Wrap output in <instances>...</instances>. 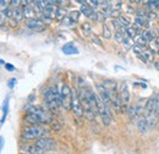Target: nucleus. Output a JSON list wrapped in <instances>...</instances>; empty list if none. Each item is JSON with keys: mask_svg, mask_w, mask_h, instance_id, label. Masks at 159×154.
Returning <instances> with one entry per match:
<instances>
[{"mask_svg": "<svg viewBox=\"0 0 159 154\" xmlns=\"http://www.w3.org/2000/svg\"><path fill=\"white\" fill-rule=\"evenodd\" d=\"M25 120H27L30 124H50L53 122V116L48 108L33 105L27 109Z\"/></svg>", "mask_w": 159, "mask_h": 154, "instance_id": "f257e3e1", "label": "nucleus"}, {"mask_svg": "<svg viewBox=\"0 0 159 154\" xmlns=\"http://www.w3.org/2000/svg\"><path fill=\"white\" fill-rule=\"evenodd\" d=\"M44 103L45 106L54 114L58 113L59 106H61L60 92H58L57 87H49L44 91Z\"/></svg>", "mask_w": 159, "mask_h": 154, "instance_id": "f03ea898", "label": "nucleus"}, {"mask_svg": "<svg viewBox=\"0 0 159 154\" xmlns=\"http://www.w3.org/2000/svg\"><path fill=\"white\" fill-rule=\"evenodd\" d=\"M47 134H48V129L43 124H31V126L26 127L22 131L21 138L23 141H31V139H37L43 136H47Z\"/></svg>", "mask_w": 159, "mask_h": 154, "instance_id": "7ed1b4c3", "label": "nucleus"}, {"mask_svg": "<svg viewBox=\"0 0 159 154\" xmlns=\"http://www.w3.org/2000/svg\"><path fill=\"white\" fill-rule=\"evenodd\" d=\"M111 109L102 100L99 96H97V113L102 119V122L104 124V126H109L113 121V115H111Z\"/></svg>", "mask_w": 159, "mask_h": 154, "instance_id": "20e7f679", "label": "nucleus"}, {"mask_svg": "<svg viewBox=\"0 0 159 154\" xmlns=\"http://www.w3.org/2000/svg\"><path fill=\"white\" fill-rule=\"evenodd\" d=\"M60 99H61V106L66 111H70L72 103V89L67 84H62L60 89Z\"/></svg>", "mask_w": 159, "mask_h": 154, "instance_id": "39448f33", "label": "nucleus"}, {"mask_svg": "<svg viewBox=\"0 0 159 154\" xmlns=\"http://www.w3.org/2000/svg\"><path fill=\"white\" fill-rule=\"evenodd\" d=\"M34 144L39 148L42 153L53 152V151H55V149L58 148L57 142H55L54 139L49 138V137H45V136H43V137H40V138H37V141H36Z\"/></svg>", "mask_w": 159, "mask_h": 154, "instance_id": "423d86ee", "label": "nucleus"}, {"mask_svg": "<svg viewBox=\"0 0 159 154\" xmlns=\"http://www.w3.org/2000/svg\"><path fill=\"white\" fill-rule=\"evenodd\" d=\"M71 111L76 117H82L83 116V106L82 102L77 91H72V103H71Z\"/></svg>", "mask_w": 159, "mask_h": 154, "instance_id": "0eeeda50", "label": "nucleus"}, {"mask_svg": "<svg viewBox=\"0 0 159 154\" xmlns=\"http://www.w3.org/2000/svg\"><path fill=\"white\" fill-rule=\"evenodd\" d=\"M120 99H121V103H122V113H127L129 110V106H130V91H129V87H127V83L126 82H122L121 87H120L119 91Z\"/></svg>", "mask_w": 159, "mask_h": 154, "instance_id": "6e6552de", "label": "nucleus"}, {"mask_svg": "<svg viewBox=\"0 0 159 154\" xmlns=\"http://www.w3.org/2000/svg\"><path fill=\"white\" fill-rule=\"evenodd\" d=\"M25 26H26V28H28L31 31H34V32H43V31L47 29V25L40 19L28 20V22Z\"/></svg>", "mask_w": 159, "mask_h": 154, "instance_id": "1a4fd4ad", "label": "nucleus"}, {"mask_svg": "<svg viewBox=\"0 0 159 154\" xmlns=\"http://www.w3.org/2000/svg\"><path fill=\"white\" fill-rule=\"evenodd\" d=\"M97 92H98V96L102 98V100H103L110 109H114L111 96H110V93L108 92V89H107L103 84H97Z\"/></svg>", "mask_w": 159, "mask_h": 154, "instance_id": "9d476101", "label": "nucleus"}, {"mask_svg": "<svg viewBox=\"0 0 159 154\" xmlns=\"http://www.w3.org/2000/svg\"><path fill=\"white\" fill-rule=\"evenodd\" d=\"M80 11H81V14H82V15H84L87 19L94 20V21H97V19H98V11H96V9L91 7L87 2H84V4H82V5H81Z\"/></svg>", "mask_w": 159, "mask_h": 154, "instance_id": "9b49d317", "label": "nucleus"}, {"mask_svg": "<svg viewBox=\"0 0 159 154\" xmlns=\"http://www.w3.org/2000/svg\"><path fill=\"white\" fill-rule=\"evenodd\" d=\"M143 111V105L141 103H137V104H130L129 106V110H127V115L130 117V120H136L139 119L141 114Z\"/></svg>", "mask_w": 159, "mask_h": 154, "instance_id": "f8f14e48", "label": "nucleus"}, {"mask_svg": "<svg viewBox=\"0 0 159 154\" xmlns=\"http://www.w3.org/2000/svg\"><path fill=\"white\" fill-rule=\"evenodd\" d=\"M136 12L137 14H136V17H135V23L143 29H148L151 27V25H149V19L147 17V15L144 12L142 14L141 11H136Z\"/></svg>", "mask_w": 159, "mask_h": 154, "instance_id": "ddd939ff", "label": "nucleus"}, {"mask_svg": "<svg viewBox=\"0 0 159 154\" xmlns=\"http://www.w3.org/2000/svg\"><path fill=\"white\" fill-rule=\"evenodd\" d=\"M137 129L142 135H146L148 132V129H149V125H148V121H147V117L144 116H139L137 119Z\"/></svg>", "mask_w": 159, "mask_h": 154, "instance_id": "4468645a", "label": "nucleus"}, {"mask_svg": "<svg viewBox=\"0 0 159 154\" xmlns=\"http://www.w3.org/2000/svg\"><path fill=\"white\" fill-rule=\"evenodd\" d=\"M61 50H62V52H64V54H66V55L79 54V49H77L72 43H67V44H65V45L61 48Z\"/></svg>", "mask_w": 159, "mask_h": 154, "instance_id": "2eb2a0df", "label": "nucleus"}, {"mask_svg": "<svg viewBox=\"0 0 159 154\" xmlns=\"http://www.w3.org/2000/svg\"><path fill=\"white\" fill-rule=\"evenodd\" d=\"M139 28H141V27H139L137 25H136V26H130V27L126 28V33H127V36H130L131 38L136 39L139 34L142 33V31H141Z\"/></svg>", "mask_w": 159, "mask_h": 154, "instance_id": "dca6fc26", "label": "nucleus"}, {"mask_svg": "<svg viewBox=\"0 0 159 154\" xmlns=\"http://www.w3.org/2000/svg\"><path fill=\"white\" fill-rule=\"evenodd\" d=\"M102 84L108 89V92L111 94L114 92H118V86H116V82L115 81H110V79H105L102 82Z\"/></svg>", "mask_w": 159, "mask_h": 154, "instance_id": "f3484780", "label": "nucleus"}, {"mask_svg": "<svg viewBox=\"0 0 159 154\" xmlns=\"http://www.w3.org/2000/svg\"><path fill=\"white\" fill-rule=\"evenodd\" d=\"M23 15H25V19L26 20L36 19V11H34V9L31 5L23 7Z\"/></svg>", "mask_w": 159, "mask_h": 154, "instance_id": "a211bd4d", "label": "nucleus"}, {"mask_svg": "<svg viewBox=\"0 0 159 154\" xmlns=\"http://www.w3.org/2000/svg\"><path fill=\"white\" fill-rule=\"evenodd\" d=\"M11 19H15L16 21L20 22L22 19H25V15H23V9L22 7H14V14H12V17Z\"/></svg>", "mask_w": 159, "mask_h": 154, "instance_id": "6ab92c4d", "label": "nucleus"}, {"mask_svg": "<svg viewBox=\"0 0 159 154\" xmlns=\"http://www.w3.org/2000/svg\"><path fill=\"white\" fill-rule=\"evenodd\" d=\"M81 31H82V34L87 38V37H89L91 36V33H92V27H91V25L89 23H82L81 25Z\"/></svg>", "mask_w": 159, "mask_h": 154, "instance_id": "aec40b11", "label": "nucleus"}, {"mask_svg": "<svg viewBox=\"0 0 159 154\" xmlns=\"http://www.w3.org/2000/svg\"><path fill=\"white\" fill-rule=\"evenodd\" d=\"M121 44L124 45L125 49H131V48L135 45V42H134V38H131L130 36H126V37L124 38V40H122Z\"/></svg>", "mask_w": 159, "mask_h": 154, "instance_id": "412c9836", "label": "nucleus"}, {"mask_svg": "<svg viewBox=\"0 0 159 154\" xmlns=\"http://www.w3.org/2000/svg\"><path fill=\"white\" fill-rule=\"evenodd\" d=\"M135 43H136V44H139V47H142L143 49H144V48H147V47L149 45V42L144 38L142 34H139V37L135 39Z\"/></svg>", "mask_w": 159, "mask_h": 154, "instance_id": "4be33fe9", "label": "nucleus"}, {"mask_svg": "<svg viewBox=\"0 0 159 154\" xmlns=\"http://www.w3.org/2000/svg\"><path fill=\"white\" fill-rule=\"evenodd\" d=\"M109 6L111 7V10H121L122 7V1L121 0H108Z\"/></svg>", "mask_w": 159, "mask_h": 154, "instance_id": "5701e85b", "label": "nucleus"}, {"mask_svg": "<svg viewBox=\"0 0 159 154\" xmlns=\"http://www.w3.org/2000/svg\"><path fill=\"white\" fill-rule=\"evenodd\" d=\"M66 10L64 9V7H61V6H58L57 7V10H55V20H61L64 19L65 16H66Z\"/></svg>", "mask_w": 159, "mask_h": 154, "instance_id": "b1692460", "label": "nucleus"}, {"mask_svg": "<svg viewBox=\"0 0 159 154\" xmlns=\"http://www.w3.org/2000/svg\"><path fill=\"white\" fill-rule=\"evenodd\" d=\"M119 21H120V23L124 26V27H130L131 26V20L129 19L126 15H120L119 16Z\"/></svg>", "mask_w": 159, "mask_h": 154, "instance_id": "393cba45", "label": "nucleus"}, {"mask_svg": "<svg viewBox=\"0 0 159 154\" xmlns=\"http://www.w3.org/2000/svg\"><path fill=\"white\" fill-rule=\"evenodd\" d=\"M80 15H81V11H77V10H74V11H71V12L69 14L70 19L74 21V23H76L80 20Z\"/></svg>", "mask_w": 159, "mask_h": 154, "instance_id": "a878e982", "label": "nucleus"}, {"mask_svg": "<svg viewBox=\"0 0 159 154\" xmlns=\"http://www.w3.org/2000/svg\"><path fill=\"white\" fill-rule=\"evenodd\" d=\"M102 36L105 39L111 38V32H110V29H109V27L107 25H103V33H102Z\"/></svg>", "mask_w": 159, "mask_h": 154, "instance_id": "bb28decb", "label": "nucleus"}, {"mask_svg": "<svg viewBox=\"0 0 159 154\" xmlns=\"http://www.w3.org/2000/svg\"><path fill=\"white\" fill-rule=\"evenodd\" d=\"M142 55L147 60V62H152V61H153V53H152L151 50H143Z\"/></svg>", "mask_w": 159, "mask_h": 154, "instance_id": "cd10ccee", "label": "nucleus"}, {"mask_svg": "<svg viewBox=\"0 0 159 154\" xmlns=\"http://www.w3.org/2000/svg\"><path fill=\"white\" fill-rule=\"evenodd\" d=\"M148 5H149L151 10L156 11L159 9V0H148Z\"/></svg>", "mask_w": 159, "mask_h": 154, "instance_id": "c85d7f7f", "label": "nucleus"}, {"mask_svg": "<svg viewBox=\"0 0 159 154\" xmlns=\"http://www.w3.org/2000/svg\"><path fill=\"white\" fill-rule=\"evenodd\" d=\"M86 2H87L91 7H93V9L99 7V5H100V0H86Z\"/></svg>", "mask_w": 159, "mask_h": 154, "instance_id": "c756f323", "label": "nucleus"}, {"mask_svg": "<svg viewBox=\"0 0 159 154\" xmlns=\"http://www.w3.org/2000/svg\"><path fill=\"white\" fill-rule=\"evenodd\" d=\"M154 111L159 117V93L154 96Z\"/></svg>", "mask_w": 159, "mask_h": 154, "instance_id": "7c9ffc66", "label": "nucleus"}, {"mask_svg": "<svg viewBox=\"0 0 159 154\" xmlns=\"http://www.w3.org/2000/svg\"><path fill=\"white\" fill-rule=\"evenodd\" d=\"M7 105H9V99H6V100H5V103H4V110H2L1 124H4V121H5V116L7 115Z\"/></svg>", "mask_w": 159, "mask_h": 154, "instance_id": "2f4dec72", "label": "nucleus"}, {"mask_svg": "<svg viewBox=\"0 0 159 154\" xmlns=\"http://www.w3.org/2000/svg\"><path fill=\"white\" fill-rule=\"evenodd\" d=\"M131 49H132V52H134L137 57H139V54H142V53H143V48H142V47H139V44H136V43H135V45H134Z\"/></svg>", "mask_w": 159, "mask_h": 154, "instance_id": "473e14b6", "label": "nucleus"}, {"mask_svg": "<svg viewBox=\"0 0 159 154\" xmlns=\"http://www.w3.org/2000/svg\"><path fill=\"white\" fill-rule=\"evenodd\" d=\"M61 23H62L64 26H71V25H74V21L70 19V16L67 15V16H65L64 19L61 20Z\"/></svg>", "mask_w": 159, "mask_h": 154, "instance_id": "72a5a7b5", "label": "nucleus"}, {"mask_svg": "<svg viewBox=\"0 0 159 154\" xmlns=\"http://www.w3.org/2000/svg\"><path fill=\"white\" fill-rule=\"evenodd\" d=\"M0 2H1V10H4L11 4V0H0Z\"/></svg>", "mask_w": 159, "mask_h": 154, "instance_id": "f704fd0d", "label": "nucleus"}, {"mask_svg": "<svg viewBox=\"0 0 159 154\" xmlns=\"http://www.w3.org/2000/svg\"><path fill=\"white\" fill-rule=\"evenodd\" d=\"M21 2H22V0H11V6L12 7H21Z\"/></svg>", "mask_w": 159, "mask_h": 154, "instance_id": "c9c22d12", "label": "nucleus"}, {"mask_svg": "<svg viewBox=\"0 0 159 154\" xmlns=\"http://www.w3.org/2000/svg\"><path fill=\"white\" fill-rule=\"evenodd\" d=\"M92 42H93V44H97L98 47H103V44H102V42H100V39L98 37H92Z\"/></svg>", "mask_w": 159, "mask_h": 154, "instance_id": "e433bc0d", "label": "nucleus"}, {"mask_svg": "<svg viewBox=\"0 0 159 154\" xmlns=\"http://www.w3.org/2000/svg\"><path fill=\"white\" fill-rule=\"evenodd\" d=\"M147 15V17L148 19H156L157 17V14H156V11H153V10H151L148 14H146Z\"/></svg>", "mask_w": 159, "mask_h": 154, "instance_id": "4c0bfd02", "label": "nucleus"}, {"mask_svg": "<svg viewBox=\"0 0 159 154\" xmlns=\"http://www.w3.org/2000/svg\"><path fill=\"white\" fill-rule=\"evenodd\" d=\"M16 82H17V79H16V78H11V79H9V83H7L9 88H12V87L16 84Z\"/></svg>", "mask_w": 159, "mask_h": 154, "instance_id": "58836bf2", "label": "nucleus"}, {"mask_svg": "<svg viewBox=\"0 0 159 154\" xmlns=\"http://www.w3.org/2000/svg\"><path fill=\"white\" fill-rule=\"evenodd\" d=\"M5 67H6V70H7V71H14V70H15V67H14L12 65H10V64H6V65H5Z\"/></svg>", "mask_w": 159, "mask_h": 154, "instance_id": "ea45409f", "label": "nucleus"}, {"mask_svg": "<svg viewBox=\"0 0 159 154\" xmlns=\"http://www.w3.org/2000/svg\"><path fill=\"white\" fill-rule=\"evenodd\" d=\"M130 2H132V4H135V2H139V0H129Z\"/></svg>", "mask_w": 159, "mask_h": 154, "instance_id": "a19ab883", "label": "nucleus"}, {"mask_svg": "<svg viewBox=\"0 0 159 154\" xmlns=\"http://www.w3.org/2000/svg\"><path fill=\"white\" fill-rule=\"evenodd\" d=\"M156 67H157V70H159V61H156Z\"/></svg>", "mask_w": 159, "mask_h": 154, "instance_id": "79ce46f5", "label": "nucleus"}, {"mask_svg": "<svg viewBox=\"0 0 159 154\" xmlns=\"http://www.w3.org/2000/svg\"><path fill=\"white\" fill-rule=\"evenodd\" d=\"M158 55H159V47H158Z\"/></svg>", "mask_w": 159, "mask_h": 154, "instance_id": "37998d69", "label": "nucleus"}]
</instances>
